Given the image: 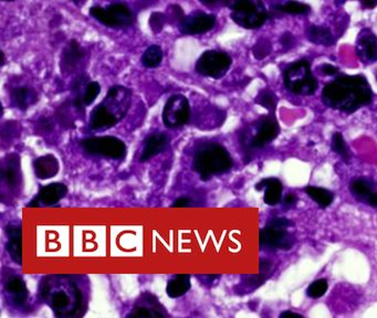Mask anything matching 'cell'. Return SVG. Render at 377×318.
I'll return each mask as SVG.
<instances>
[{
  "label": "cell",
  "mask_w": 377,
  "mask_h": 318,
  "mask_svg": "<svg viewBox=\"0 0 377 318\" xmlns=\"http://www.w3.org/2000/svg\"><path fill=\"white\" fill-rule=\"evenodd\" d=\"M323 102L332 109L353 113L372 101V89L362 75H342L323 89Z\"/></svg>",
  "instance_id": "1"
},
{
  "label": "cell",
  "mask_w": 377,
  "mask_h": 318,
  "mask_svg": "<svg viewBox=\"0 0 377 318\" xmlns=\"http://www.w3.org/2000/svg\"><path fill=\"white\" fill-rule=\"evenodd\" d=\"M40 297L57 317H72L82 308V292L67 276L45 278L40 285Z\"/></svg>",
  "instance_id": "2"
},
{
  "label": "cell",
  "mask_w": 377,
  "mask_h": 318,
  "mask_svg": "<svg viewBox=\"0 0 377 318\" xmlns=\"http://www.w3.org/2000/svg\"><path fill=\"white\" fill-rule=\"evenodd\" d=\"M233 158L222 145L205 144L196 150L192 168L202 180H208L216 175L225 174L233 168Z\"/></svg>",
  "instance_id": "3"
},
{
  "label": "cell",
  "mask_w": 377,
  "mask_h": 318,
  "mask_svg": "<svg viewBox=\"0 0 377 318\" xmlns=\"http://www.w3.org/2000/svg\"><path fill=\"white\" fill-rule=\"evenodd\" d=\"M226 5L233 10L234 21L246 29H257L267 20V11L260 0H227Z\"/></svg>",
  "instance_id": "4"
},
{
  "label": "cell",
  "mask_w": 377,
  "mask_h": 318,
  "mask_svg": "<svg viewBox=\"0 0 377 318\" xmlns=\"http://www.w3.org/2000/svg\"><path fill=\"white\" fill-rule=\"evenodd\" d=\"M291 226L289 220L285 218H273L267 226L260 230L259 246L267 250H290L295 244V238L288 232Z\"/></svg>",
  "instance_id": "5"
},
{
  "label": "cell",
  "mask_w": 377,
  "mask_h": 318,
  "mask_svg": "<svg viewBox=\"0 0 377 318\" xmlns=\"http://www.w3.org/2000/svg\"><path fill=\"white\" fill-rule=\"evenodd\" d=\"M285 85L295 94L311 95L317 91L319 84L311 72L309 62L305 60H300L285 70Z\"/></svg>",
  "instance_id": "6"
},
{
  "label": "cell",
  "mask_w": 377,
  "mask_h": 318,
  "mask_svg": "<svg viewBox=\"0 0 377 318\" xmlns=\"http://www.w3.org/2000/svg\"><path fill=\"white\" fill-rule=\"evenodd\" d=\"M81 145L88 154L112 159L125 158L128 153L126 145L122 139L114 136L89 137L83 139Z\"/></svg>",
  "instance_id": "7"
},
{
  "label": "cell",
  "mask_w": 377,
  "mask_h": 318,
  "mask_svg": "<svg viewBox=\"0 0 377 318\" xmlns=\"http://www.w3.org/2000/svg\"><path fill=\"white\" fill-rule=\"evenodd\" d=\"M90 15L109 28L129 27L134 23V15L124 4H111L106 8L95 6L91 8Z\"/></svg>",
  "instance_id": "8"
},
{
  "label": "cell",
  "mask_w": 377,
  "mask_h": 318,
  "mask_svg": "<svg viewBox=\"0 0 377 318\" xmlns=\"http://www.w3.org/2000/svg\"><path fill=\"white\" fill-rule=\"evenodd\" d=\"M231 62V57L227 53L208 50L197 60L195 71L202 77L222 79L227 73Z\"/></svg>",
  "instance_id": "9"
},
{
  "label": "cell",
  "mask_w": 377,
  "mask_h": 318,
  "mask_svg": "<svg viewBox=\"0 0 377 318\" xmlns=\"http://www.w3.org/2000/svg\"><path fill=\"white\" fill-rule=\"evenodd\" d=\"M190 119V105L187 97L174 94L168 99L163 109V123L168 128L184 126Z\"/></svg>",
  "instance_id": "10"
},
{
  "label": "cell",
  "mask_w": 377,
  "mask_h": 318,
  "mask_svg": "<svg viewBox=\"0 0 377 318\" xmlns=\"http://www.w3.org/2000/svg\"><path fill=\"white\" fill-rule=\"evenodd\" d=\"M216 25V16L196 11L180 20V30L184 35H202L208 33Z\"/></svg>",
  "instance_id": "11"
},
{
  "label": "cell",
  "mask_w": 377,
  "mask_h": 318,
  "mask_svg": "<svg viewBox=\"0 0 377 318\" xmlns=\"http://www.w3.org/2000/svg\"><path fill=\"white\" fill-rule=\"evenodd\" d=\"M280 127L277 119L273 115L263 117L258 123L257 131L253 138L250 139V148H263L266 145L273 142V139L279 135Z\"/></svg>",
  "instance_id": "12"
},
{
  "label": "cell",
  "mask_w": 377,
  "mask_h": 318,
  "mask_svg": "<svg viewBox=\"0 0 377 318\" xmlns=\"http://www.w3.org/2000/svg\"><path fill=\"white\" fill-rule=\"evenodd\" d=\"M67 194V188L61 182H53L47 185L38 192L37 197L28 204L29 208H39V207H51L57 204L61 199L65 198Z\"/></svg>",
  "instance_id": "13"
},
{
  "label": "cell",
  "mask_w": 377,
  "mask_h": 318,
  "mask_svg": "<svg viewBox=\"0 0 377 318\" xmlns=\"http://www.w3.org/2000/svg\"><path fill=\"white\" fill-rule=\"evenodd\" d=\"M168 145H170V137L168 135L160 134V133L151 135L145 139L144 148H143V153L140 157V162H148L153 157L162 154L163 152H165Z\"/></svg>",
  "instance_id": "14"
},
{
  "label": "cell",
  "mask_w": 377,
  "mask_h": 318,
  "mask_svg": "<svg viewBox=\"0 0 377 318\" xmlns=\"http://www.w3.org/2000/svg\"><path fill=\"white\" fill-rule=\"evenodd\" d=\"M6 234L9 238L8 253L16 264L23 265V228L21 226H8Z\"/></svg>",
  "instance_id": "15"
},
{
  "label": "cell",
  "mask_w": 377,
  "mask_h": 318,
  "mask_svg": "<svg viewBox=\"0 0 377 318\" xmlns=\"http://www.w3.org/2000/svg\"><path fill=\"white\" fill-rule=\"evenodd\" d=\"M165 313L160 308V303L154 296L146 295L135 304L132 313L128 317H165Z\"/></svg>",
  "instance_id": "16"
},
{
  "label": "cell",
  "mask_w": 377,
  "mask_h": 318,
  "mask_svg": "<svg viewBox=\"0 0 377 318\" xmlns=\"http://www.w3.org/2000/svg\"><path fill=\"white\" fill-rule=\"evenodd\" d=\"M257 190H265L263 200L268 206H275L283 198V182L277 178H266L256 185Z\"/></svg>",
  "instance_id": "17"
},
{
  "label": "cell",
  "mask_w": 377,
  "mask_h": 318,
  "mask_svg": "<svg viewBox=\"0 0 377 318\" xmlns=\"http://www.w3.org/2000/svg\"><path fill=\"white\" fill-rule=\"evenodd\" d=\"M60 164L53 155H45L33 162V170L37 178L45 180L55 177L59 172Z\"/></svg>",
  "instance_id": "18"
},
{
  "label": "cell",
  "mask_w": 377,
  "mask_h": 318,
  "mask_svg": "<svg viewBox=\"0 0 377 318\" xmlns=\"http://www.w3.org/2000/svg\"><path fill=\"white\" fill-rule=\"evenodd\" d=\"M120 122L118 117L109 112V109L100 103L91 113L90 127L92 129L111 128Z\"/></svg>",
  "instance_id": "19"
},
{
  "label": "cell",
  "mask_w": 377,
  "mask_h": 318,
  "mask_svg": "<svg viewBox=\"0 0 377 318\" xmlns=\"http://www.w3.org/2000/svg\"><path fill=\"white\" fill-rule=\"evenodd\" d=\"M83 57H84V50L75 40H72L63 50L61 67L65 71H73Z\"/></svg>",
  "instance_id": "20"
},
{
  "label": "cell",
  "mask_w": 377,
  "mask_h": 318,
  "mask_svg": "<svg viewBox=\"0 0 377 318\" xmlns=\"http://www.w3.org/2000/svg\"><path fill=\"white\" fill-rule=\"evenodd\" d=\"M6 292L13 298V303L16 306L25 305L27 302L29 292H28L27 286H26L25 281L19 276H13V278L8 280L5 285Z\"/></svg>",
  "instance_id": "21"
},
{
  "label": "cell",
  "mask_w": 377,
  "mask_h": 318,
  "mask_svg": "<svg viewBox=\"0 0 377 318\" xmlns=\"http://www.w3.org/2000/svg\"><path fill=\"white\" fill-rule=\"evenodd\" d=\"M190 286L192 283H190V274H180L168 282L166 293L170 298L182 297L190 291Z\"/></svg>",
  "instance_id": "22"
},
{
  "label": "cell",
  "mask_w": 377,
  "mask_h": 318,
  "mask_svg": "<svg viewBox=\"0 0 377 318\" xmlns=\"http://www.w3.org/2000/svg\"><path fill=\"white\" fill-rule=\"evenodd\" d=\"M11 101L16 107L21 111H26L28 107L35 104L37 101V93L29 87H17L11 93Z\"/></svg>",
  "instance_id": "23"
},
{
  "label": "cell",
  "mask_w": 377,
  "mask_h": 318,
  "mask_svg": "<svg viewBox=\"0 0 377 318\" xmlns=\"http://www.w3.org/2000/svg\"><path fill=\"white\" fill-rule=\"evenodd\" d=\"M359 53L367 61H376L377 38L373 35H363L359 43Z\"/></svg>",
  "instance_id": "24"
},
{
  "label": "cell",
  "mask_w": 377,
  "mask_h": 318,
  "mask_svg": "<svg viewBox=\"0 0 377 318\" xmlns=\"http://www.w3.org/2000/svg\"><path fill=\"white\" fill-rule=\"evenodd\" d=\"M305 192L309 194L313 202H317L321 208H327L333 202V194L327 189L320 187L309 186L305 188Z\"/></svg>",
  "instance_id": "25"
},
{
  "label": "cell",
  "mask_w": 377,
  "mask_h": 318,
  "mask_svg": "<svg viewBox=\"0 0 377 318\" xmlns=\"http://www.w3.org/2000/svg\"><path fill=\"white\" fill-rule=\"evenodd\" d=\"M142 65L148 69L158 67L163 61V51L160 45H151L142 55Z\"/></svg>",
  "instance_id": "26"
},
{
  "label": "cell",
  "mask_w": 377,
  "mask_h": 318,
  "mask_svg": "<svg viewBox=\"0 0 377 318\" xmlns=\"http://www.w3.org/2000/svg\"><path fill=\"white\" fill-rule=\"evenodd\" d=\"M374 190V186L370 180L364 178L354 179L351 182V192H352L353 196L360 200V202H364L366 197Z\"/></svg>",
  "instance_id": "27"
},
{
  "label": "cell",
  "mask_w": 377,
  "mask_h": 318,
  "mask_svg": "<svg viewBox=\"0 0 377 318\" xmlns=\"http://www.w3.org/2000/svg\"><path fill=\"white\" fill-rule=\"evenodd\" d=\"M18 164H19V160L11 159L7 166L4 167L3 170H1V178L9 187H15L17 185L18 178H19L18 177L19 176Z\"/></svg>",
  "instance_id": "28"
},
{
  "label": "cell",
  "mask_w": 377,
  "mask_h": 318,
  "mask_svg": "<svg viewBox=\"0 0 377 318\" xmlns=\"http://www.w3.org/2000/svg\"><path fill=\"white\" fill-rule=\"evenodd\" d=\"M309 37L312 43L317 45H330L332 43V35L330 31L324 28L312 26L309 30Z\"/></svg>",
  "instance_id": "29"
},
{
  "label": "cell",
  "mask_w": 377,
  "mask_h": 318,
  "mask_svg": "<svg viewBox=\"0 0 377 318\" xmlns=\"http://www.w3.org/2000/svg\"><path fill=\"white\" fill-rule=\"evenodd\" d=\"M332 148L337 154L340 155L344 159L345 162L350 160V152H349V148H347L343 135L341 133H335L333 135Z\"/></svg>",
  "instance_id": "30"
},
{
  "label": "cell",
  "mask_w": 377,
  "mask_h": 318,
  "mask_svg": "<svg viewBox=\"0 0 377 318\" xmlns=\"http://www.w3.org/2000/svg\"><path fill=\"white\" fill-rule=\"evenodd\" d=\"M327 287H329V284H327V281L325 278L317 280V281L313 282V283L307 287V296L311 298L322 297V296L327 293Z\"/></svg>",
  "instance_id": "31"
},
{
  "label": "cell",
  "mask_w": 377,
  "mask_h": 318,
  "mask_svg": "<svg viewBox=\"0 0 377 318\" xmlns=\"http://www.w3.org/2000/svg\"><path fill=\"white\" fill-rule=\"evenodd\" d=\"M256 103L273 112L275 107H277V97H275V95L273 92H270V91L266 89V91H263V92L258 95Z\"/></svg>",
  "instance_id": "32"
},
{
  "label": "cell",
  "mask_w": 377,
  "mask_h": 318,
  "mask_svg": "<svg viewBox=\"0 0 377 318\" xmlns=\"http://www.w3.org/2000/svg\"><path fill=\"white\" fill-rule=\"evenodd\" d=\"M280 9L283 10V13H291V15H302V13H307L310 10V7L305 4L290 1V3L281 6Z\"/></svg>",
  "instance_id": "33"
},
{
  "label": "cell",
  "mask_w": 377,
  "mask_h": 318,
  "mask_svg": "<svg viewBox=\"0 0 377 318\" xmlns=\"http://www.w3.org/2000/svg\"><path fill=\"white\" fill-rule=\"evenodd\" d=\"M165 15L162 13H153L150 17V26L154 33H160L165 25Z\"/></svg>",
  "instance_id": "34"
},
{
  "label": "cell",
  "mask_w": 377,
  "mask_h": 318,
  "mask_svg": "<svg viewBox=\"0 0 377 318\" xmlns=\"http://www.w3.org/2000/svg\"><path fill=\"white\" fill-rule=\"evenodd\" d=\"M270 51H271V45L269 43L263 40V41H259L257 45L253 48V55H255L257 59L261 60L263 57H267L269 55Z\"/></svg>",
  "instance_id": "35"
},
{
  "label": "cell",
  "mask_w": 377,
  "mask_h": 318,
  "mask_svg": "<svg viewBox=\"0 0 377 318\" xmlns=\"http://www.w3.org/2000/svg\"><path fill=\"white\" fill-rule=\"evenodd\" d=\"M192 206V200L188 197H180L176 199L175 202H173L172 208H188Z\"/></svg>",
  "instance_id": "36"
},
{
  "label": "cell",
  "mask_w": 377,
  "mask_h": 318,
  "mask_svg": "<svg viewBox=\"0 0 377 318\" xmlns=\"http://www.w3.org/2000/svg\"><path fill=\"white\" fill-rule=\"evenodd\" d=\"M271 270H273V263L269 261V260H265L263 258L260 261V273L263 274L265 276H269L271 273Z\"/></svg>",
  "instance_id": "37"
},
{
  "label": "cell",
  "mask_w": 377,
  "mask_h": 318,
  "mask_svg": "<svg viewBox=\"0 0 377 318\" xmlns=\"http://www.w3.org/2000/svg\"><path fill=\"white\" fill-rule=\"evenodd\" d=\"M38 126L40 128L41 132H49L53 128V124L48 119H41L38 123Z\"/></svg>",
  "instance_id": "38"
},
{
  "label": "cell",
  "mask_w": 377,
  "mask_h": 318,
  "mask_svg": "<svg viewBox=\"0 0 377 318\" xmlns=\"http://www.w3.org/2000/svg\"><path fill=\"white\" fill-rule=\"evenodd\" d=\"M364 202V204H368V206H372L374 207V208H377V192L373 190V192L366 197V199H365L364 202Z\"/></svg>",
  "instance_id": "39"
},
{
  "label": "cell",
  "mask_w": 377,
  "mask_h": 318,
  "mask_svg": "<svg viewBox=\"0 0 377 318\" xmlns=\"http://www.w3.org/2000/svg\"><path fill=\"white\" fill-rule=\"evenodd\" d=\"M297 197H295V194H289L285 197V200H283V206H285V208H291V207H293L297 204Z\"/></svg>",
  "instance_id": "40"
},
{
  "label": "cell",
  "mask_w": 377,
  "mask_h": 318,
  "mask_svg": "<svg viewBox=\"0 0 377 318\" xmlns=\"http://www.w3.org/2000/svg\"><path fill=\"white\" fill-rule=\"evenodd\" d=\"M323 73L327 75H337V72H339V70H337V67H333V65H324L322 67Z\"/></svg>",
  "instance_id": "41"
},
{
  "label": "cell",
  "mask_w": 377,
  "mask_h": 318,
  "mask_svg": "<svg viewBox=\"0 0 377 318\" xmlns=\"http://www.w3.org/2000/svg\"><path fill=\"white\" fill-rule=\"evenodd\" d=\"M200 1L204 4V5L207 6L216 5V4L220 3V1H225V4L227 3V0H200Z\"/></svg>",
  "instance_id": "42"
},
{
  "label": "cell",
  "mask_w": 377,
  "mask_h": 318,
  "mask_svg": "<svg viewBox=\"0 0 377 318\" xmlns=\"http://www.w3.org/2000/svg\"><path fill=\"white\" fill-rule=\"evenodd\" d=\"M280 317H300L302 318V315H300V314L297 313H293V312H285V313L281 314L280 315Z\"/></svg>",
  "instance_id": "43"
},
{
  "label": "cell",
  "mask_w": 377,
  "mask_h": 318,
  "mask_svg": "<svg viewBox=\"0 0 377 318\" xmlns=\"http://www.w3.org/2000/svg\"><path fill=\"white\" fill-rule=\"evenodd\" d=\"M363 5L366 8H374L377 5V0H363Z\"/></svg>",
  "instance_id": "44"
},
{
  "label": "cell",
  "mask_w": 377,
  "mask_h": 318,
  "mask_svg": "<svg viewBox=\"0 0 377 318\" xmlns=\"http://www.w3.org/2000/svg\"><path fill=\"white\" fill-rule=\"evenodd\" d=\"M283 43L285 45H291L293 43V37H291V35H283Z\"/></svg>",
  "instance_id": "45"
},
{
  "label": "cell",
  "mask_w": 377,
  "mask_h": 318,
  "mask_svg": "<svg viewBox=\"0 0 377 318\" xmlns=\"http://www.w3.org/2000/svg\"><path fill=\"white\" fill-rule=\"evenodd\" d=\"M3 1H15V0H3Z\"/></svg>",
  "instance_id": "46"
}]
</instances>
